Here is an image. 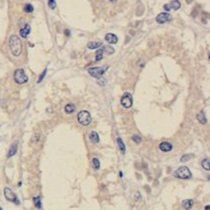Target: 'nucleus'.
Returning <instances> with one entry per match:
<instances>
[{
  "mask_svg": "<svg viewBox=\"0 0 210 210\" xmlns=\"http://www.w3.org/2000/svg\"><path fill=\"white\" fill-rule=\"evenodd\" d=\"M193 158V155H191V154H188V155H184L182 158H180V162L182 163H184V162H188L190 159Z\"/></svg>",
  "mask_w": 210,
  "mask_h": 210,
  "instance_id": "nucleus-24",
  "label": "nucleus"
},
{
  "mask_svg": "<svg viewBox=\"0 0 210 210\" xmlns=\"http://www.w3.org/2000/svg\"><path fill=\"white\" fill-rule=\"evenodd\" d=\"M48 4H49V7H50L51 9H53V10L56 7H57V3H56V0H49Z\"/></svg>",
  "mask_w": 210,
  "mask_h": 210,
  "instance_id": "nucleus-27",
  "label": "nucleus"
},
{
  "mask_svg": "<svg viewBox=\"0 0 210 210\" xmlns=\"http://www.w3.org/2000/svg\"><path fill=\"white\" fill-rule=\"evenodd\" d=\"M64 34H66V36H70V30H66V32H64Z\"/></svg>",
  "mask_w": 210,
  "mask_h": 210,
  "instance_id": "nucleus-30",
  "label": "nucleus"
},
{
  "mask_svg": "<svg viewBox=\"0 0 210 210\" xmlns=\"http://www.w3.org/2000/svg\"><path fill=\"white\" fill-rule=\"evenodd\" d=\"M171 20V15L169 13H160L157 17H156V21L159 24H164L166 22Z\"/></svg>",
  "mask_w": 210,
  "mask_h": 210,
  "instance_id": "nucleus-8",
  "label": "nucleus"
},
{
  "mask_svg": "<svg viewBox=\"0 0 210 210\" xmlns=\"http://www.w3.org/2000/svg\"><path fill=\"white\" fill-rule=\"evenodd\" d=\"M196 118H197L198 122L201 123V124H203V125L206 124V123H207V119H206V117H205V114H204V112H203V111H200V112L197 114Z\"/></svg>",
  "mask_w": 210,
  "mask_h": 210,
  "instance_id": "nucleus-13",
  "label": "nucleus"
},
{
  "mask_svg": "<svg viewBox=\"0 0 210 210\" xmlns=\"http://www.w3.org/2000/svg\"><path fill=\"white\" fill-rule=\"evenodd\" d=\"M132 140H133L134 142L136 143V144H140V143L142 142V138H141L140 136H138V135H134L133 137H132Z\"/></svg>",
  "mask_w": 210,
  "mask_h": 210,
  "instance_id": "nucleus-26",
  "label": "nucleus"
},
{
  "mask_svg": "<svg viewBox=\"0 0 210 210\" xmlns=\"http://www.w3.org/2000/svg\"><path fill=\"white\" fill-rule=\"evenodd\" d=\"M16 153H17V144H13L12 146L10 147V149H9V152H8L7 157H8V158L13 157V156H14Z\"/></svg>",
  "mask_w": 210,
  "mask_h": 210,
  "instance_id": "nucleus-16",
  "label": "nucleus"
},
{
  "mask_svg": "<svg viewBox=\"0 0 210 210\" xmlns=\"http://www.w3.org/2000/svg\"><path fill=\"white\" fill-rule=\"evenodd\" d=\"M0 210H1V207H0Z\"/></svg>",
  "mask_w": 210,
  "mask_h": 210,
  "instance_id": "nucleus-33",
  "label": "nucleus"
},
{
  "mask_svg": "<svg viewBox=\"0 0 210 210\" xmlns=\"http://www.w3.org/2000/svg\"><path fill=\"white\" fill-rule=\"evenodd\" d=\"M205 210H210V205H206L205 206Z\"/></svg>",
  "mask_w": 210,
  "mask_h": 210,
  "instance_id": "nucleus-31",
  "label": "nucleus"
},
{
  "mask_svg": "<svg viewBox=\"0 0 210 210\" xmlns=\"http://www.w3.org/2000/svg\"><path fill=\"white\" fill-rule=\"evenodd\" d=\"M75 110V106L72 103L66 104V107H64V111H66V113H68V114H71Z\"/></svg>",
  "mask_w": 210,
  "mask_h": 210,
  "instance_id": "nucleus-17",
  "label": "nucleus"
},
{
  "mask_svg": "<svg viewBox=\"0 0 210 210\" xmlns=\"http://www.w3.org/2000/svg\"><path fill=\"white\" fill-rule=\"evenodd\" d=\"M91 164H92L93 169H96V171H98V169H100V162H99V160H98V159L93 158L92 161H91Z\"/></svg>",
  "mask_w": 210,
  "mask_h": 210,
  "instance_id": "nucleus-21",
  "label": "nucleus"
},
{
  "mask_svg": "<svg viewBox=\"0 0 210 210\" xmlns=\"http://www.w3.org/2000/svg\"><path fill=\"white\" fill-rule=\"evenodd\" d=\"M169 6H171V9H173V10H178L180 8V2L178 0H173V1L169 3Z\"/></svg>",
  "mask_w": 210,
  "mask_h": 210,
  "instance_id": "nucleus-19",
  "label": "nucleus"
},
{
  "mask_svg": "<svg viewBox=\"0 0 210 210\" xmlns=\"http://www.w3.org/2000/svg\"><path fill=\"white\" fill-rule=\"evenodd\" d=\"M164 9L166 11H171V6H169V4H165L164 5Z\"/></svg>",
  "mask_w": 210,
  "mask_h": 210,
  "instance_id": "nucleus-29",
  "label": "nucleus"
},
{
  "mask_svg": "<svg viewBox=\"0 0 210 210\" xmlns=\"http://www.w3.org/2000/svg\"><path fill=\"white\" fill-rule=\"evenodd\" d=\"M103 53H104V48H103V46H101V48H100L99 50L97 51V53H96V57H95V61H96V62L101 61L102 58H103Z\"/></svg>",
  "mask_w": 210,
  "mask_h": 210,
  "instance_id": "nucleus-18",
  "label": "nucleus"
},
{
  "mask_svg": "<svg viewBox=\"0 0 210 210\" xmlns=\"http://www.w3.org/2000/svg\"><path fill=\"white\" fill-rule=\"evenodd\" d=\"M30 32H31V27L28 24H26L23 28L20 29V35H21L22 38H27L29 34H30Z\"/></svg>",
  "mask_w": 210,
  "mask_h": 210,
  "instance_id": "nucleus-11",
  "label": "nucleus"
},
{
  "mask_svg": "<svg viewBox=\"0 0 210 210\" xmlns=\"http://www.w3.org/2000/svg\"><path fill=\"white\" fill-rule=\"evenodd\" d=\"M89 139L92 143H94V144H96V143L99 142V135H98V133H96L95 131L91 132L90 135H89Z\"/></svg>",
  "mask_w": 210,
  "mask_h": 210,
  "instance_id": "nucleus-14",
  "label": "nucleus"
},
{
  "mask_svg": "<svg viewBox=\"0 0 210 210\" xmlns=\"http://www.w3.org/2000/svg\"><path fill=\"white\" fill-rule=\"evenodd\" d=\"M28 77L25 73L23 68H18L14 72V80L18 84H24L28 81Z\"/></svg>",
  "mask_w": 210,
  "mask_h": 210,
  "instance_id": "nucleus-3",
  "label": "nucleus"
},
{
  "mask_svg": "<svg viewBox=\"0 0 210 210\" xmlns=\"http://www.w3.org/2000/svg\"><path fill=\"white\" fill-rule=\"evenodd\" d=\"M121 104L123 105V107H125L126 109L131 108L132 105H133V97H132L131 93L126 92L123 94V96L121 98Z\"/></svg>",
  "mask_w": 210,
  "mask_h": 210,
  "instance_id": "nucleus-6",
  "label": "nucleus"
},
{
  "mask_svg": "<svg viewBox=\"0 0 210 210\" xmlns=\"http://www.w3.org/2000/svg\"><path fill=\"white\" fill-rule=\"evenodd\" d=\"M117 144H118V146H119V149H120V151L122 152V154H125L126 148H125V145H124V143H123L121 138H117Z\"/></svg>",
  "mask_w": 210,
  "mask_h": 210,
  "instance_id": "nucleus-20",
  "label": "nucleus"
},
{
  "mask_svg": "<svg viewBox=\"0 0 210 210\" xmlns=\"http://www.w3.org/2000/svg\"><path fill=\"white\" fill-rule=\"evenodd\" d=\"M173 175L177 178H180V180H188L190 178L192 175H191V171H189V169L185 166L180 167L177 169L173 173Z\"/></svg>",
  "mask_w": 210,
  "mask_h": 210,
  "instance_id": "nucleus-2",
  "label": "nucleus"
},
{
  "mask_svg": "<svg viewBox=\"0 0 210 210\" xmlns=\"http://www.w3.org/2000/svg\"><path fill=\"white\" fill-rule=\"evenodd\" d=\"M77 120H79V124L83 125V126H88L91 123V116L90 113L86 110H82L77 114Z\"/></svg>",
  "mask_w": 210,
  "mask_h": 210,
  "instance_id": "nucleus-4",
  "label": "nucleus"
},
{
  "mask_svg": "<svg viewBox=\"0 0 210 210\" xmlns=\"http://www.w3.org/2000/svg\"><path fill=\"white\" fill-rule=\"evenodd\" d=\"M101 46L102 43H100V42H89L87 44V48L90 49V50H94V49H97Z\"/></svg>",
  "mask_w": 210,
  "mask_h": 210,
  "instance_id": "nucleus-15",
  "label": "nucleus"
},
{
  "mask_svg": "<svg viewBox=\"0 0 210 210\" xmlns=\"http://www.w3.org/2000/svg\"><path fill=\"white\" fill-rule=\"evenodd\" d=\"M9 47H10L11 53L14 57H19L23 50L22 47V42L19 39V37H17L16 35H13L9 39Z\"/></svg>",
  "mask_w": 210,
  "mask_h": 210,
  "instance_id": "nucleus-1",
  "label": "nucleus"
},
{
  "mask_svg": "<svg viewBox=\"0 0 210 210\" xmlns=\"http://www.w3.org/2000/svg\"><path fill=\"white\" fill-rule=\"evenodd\" d=\"M105 40L109 44H116L118 42V37L116 35L112 34V33H108V34H106V36H105Z\"/></svg>",
  "mask_w": 210,
  "mask_h": 210,
  "instance_id": "nucleus-10",
  "label": "nucleus"
},
{
  "mask_svg": "<svg viewBox=\"0 0 210 210\" xmlns=\"http://www.w3.org/2000/svg\"><path fill=\"white\" fill-rule=\"evenodd\" d=\"M116 1H117V0H109V2H111V3H115Z\"/></svg>",
  "mask_w": 210,
  "mask_h": 210,
  "instance_id": "nucleus-32",
  "label": "nucleus"
},
{
  "mask_svg": "<svg viewBox=\"0 0 210 210\" xmlns=\"http://www.w3.org/2000/svg\"><path fill=\"white\" fill-rule=\"evenodd\" d=\"M24 11L26 13H32L34 11V7H33L32 4H26L25 7H24Z\"/></svg>",
  "mask_w": 210,
  "mask_h": 210,
  "instance_id": "nucleus-25",
  "label": "nucleus"
},
{
  "mask_svg": "<svg viewBox=\"0 0 210 210\" xmlns=\"http://www.w3.org/2000/svg\"><path fill=\"white\" fill-rule=\"evenodd\" d=\"M4 196H5V198L8 200V201L14 202V203H16V204H19L20 203V201L18 200V198L16 196V194L13 192L9 187H5V188H4Z\"/></svg>",
  "mask_w": 210,
  "mask_h": 210,
  "instance_id": "nucleus-7",
  "label": "nucleus"
},
{
  "mask_svg": "<svg viewBox=\"0 0 210 210\" xmlns=\"http://www.w3.org/2000/svg\"><path fill=\"white\" fill-rule=\"evenodd\" d=\"M34 204L35 206L37 207V208L41 209L42 208V203H41V198L39 197V196H37V197H34Z\"/></svg>",
  "mask_w": 210,
  "mask_h": 210,
  "instance_id": "nucleus-23",
  "label": "nucleus"
},
{
  "mask_svg": "<svg viewBox=\"0 0 210 210\" xmlns=\"http://www.w3.org/2000/svg\"><path fill=\"white\" fill-rule=\"evenodd\" d=\"M192 205H193L192 199H185L182 201V207H184L185 210H190Z\"/></svg>",
  "mask_w": 210,
  "mask_h": 210,
  "instance_id": "nucleus-12",
  "label": "nucleus"
},
{
  "mask_svg": "<svg viewBox=\"0 0 210 210\" xmlns=\"http://www.w3.org/2000/svg\"><path fill=\"white\" fill-rule=\"evenodd\" d=\"M159 148H160L161 151L165 152V153H167V152H171V150H173V146H171V144H169V142H163L160 144Z\"/></svg>",
  "mask_w": 210,
  "mask_h": 210,
  "instance_id": "nucleus-9",
  "label": "nucleus"
},
{
  "mask_svg": "<svg viewBox=\"0 0 210 210\" xmlns=\"http://www.w3.org/2000/svg\"><path fill=\"white\" fill-rule=\"evenodd\" d=\"M107 66H99V68H90L88 70V73L91 77H95V79H99L104 75V72L107 70Z\"/></svg>",
  "mask_w": 210,
  "mask_h": 210,
  "instance_id": "nucleus-5",
  "label": "nucleus"
},
{
  "mask_svg": "<svg viewBox=\"0 0 210 210\" xmlns=\"http://www.w3.org/2000/svg\"><path fill=\"white\" fill-rule=\"evenodd\" d=\"M201 166L205 171H209L210 169V162L209 159H204V160L201 162Z\"/></svg>",
  "mask_w": 210,
  "mask_h": 210,
  "instance_id": "nucleus-22",
  "label": "nucleus"
},
{
  "mask_svg": "<svg viewBox=\"0 0 210 210\" xmlns=\"http://www.w3.org/2000/svg\"><path fill=\"white\" fill-rule=\"evenodd\" d=\"M46 73H47V68L43 72L41 73V75H40L39 79H38V83H40V82H42V80L45 79V77H46Z\"/></svg>",
  "mask_w": 210,
  "mask_h": 210,
  "instance_id": "nucleus-28",
  "label": "nucleus"
}]
</instances>
